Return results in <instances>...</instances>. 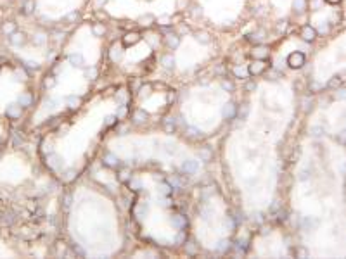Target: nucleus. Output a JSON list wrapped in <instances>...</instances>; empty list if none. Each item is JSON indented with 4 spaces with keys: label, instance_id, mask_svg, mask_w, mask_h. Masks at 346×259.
<instances>
[{
    "label": "nucleus",
    "instance_id": "obj_1",
    "mask_svg": "<svg viewBox=\"0 0 346 259\" xmlns=\"http://www.w3.org/2000/svg\"><path fill=\"white\" fill-rule=\"evenodd\" d=\"M287 64L291 67H294V69L301 67L305 64V55L301 54V52H292V54L287 57Z\"/></svg>",
    "mask_w": 346,
    "mask_h": 259
},
{
    "label": "nucleus",
    "instance_id": "obj_2",
    "mask_svg": "<svg viewBox=\"0 0 346 259\" xmlns=\"http://www.w3.org/2000/svg\"><path fill=\"white\" fill-rule=\"evenodd\" d=\"M267 69V64L263 62L261 59H256L253 64H249V74H261V73Z\"/></svg>",
    "mask_w": 346,
    "mask_h": 259
},
{
    "label": "nucleus",
    "instance_id": "obj_3",
    "mask_svg": "<svg viewBox=\"0 0 346 259\" xmlns=\"http://www.w3.org/2000/svg\"><path fill=\"white\" fill-rule=\"evenodd\" d=\"M139 40H140V35L137 31H132V33H127V35L123 36V45H125V47H130V45H135Z\"/></svg>",
    "mask_w": 346,
    "mask_h": 259
},
{
    "label": "nucleus",
    "instance_id": "obj_4",
    "mask_svg": "<svg viewBox=\"0 0 346 259\" xmlns=\"http://www.w3.org/2000/svg\"><path fill=\"white\" fill-rule=\"evenodd\" d=\"M222 114H223L225 119H234L237 114V107L234 105V104H227L223 107V111H222Z\"/></svg>",
    "mask_w": 346,
    "mask_h": 259
},
{
    "label": "nucleus",
    "instance_id": "obj_5",
    "mask_svg": "<svg viewBox=\"0 0 346 259\" xmlns=\"http://www.w3.org/2000/svg\"><path fill=\"white\" fill-rule=\"evenodd\" d=\"M107 168H116L118 164H120V161H118V157L114 156V154H111V152H107L106 156H104V161H102Z\"/></svg>",
    "mask_w": 346,
    "mask_h": 259
},
{
    "label": "nucleus",
    "instance_id": "obj_6",
    "mask_svg": "<svg viewBox=\"0 0 346 259\" xmlns=\"http://www.w3.org/2000/svg\"><path fill=\"white\" fill-rule=\"evenodd\" d=\"M301 36H303L305 40H308V42H311V40L315 38V30H313L311 26H305L303 30H301Z\"/></svg>",
    "mask_w": 346,
    "mask_h": 259
},
{
    "label": "nucleus",
    "instance_id": "obj_7",
    "mask_svg": "<svg viewBox=\"0 0 346 259\" xmlns=\"http://www.w3.org/2000/svg\"><path fill=\"white\" fill-rule=\"evenodd\" d=\"M253 57H255V59H261V60L267 59L268 57V50L265 47H256L255 50H253Z\"/></svg>",
    "mask_w": 346,
    "mask_h": 259
},
{
    "label": "nucleus",
    "instance_id": "obj_8",
    "mask_svg": "<svg viewBox=\"0 0 346 259\" xmlns=\"http://www.w3.org/2000/svg\"><path fill=\"white\" fill-rule=\"evenodd\" d=\"M7 116L12 118V119L19 118V116H21V105H9V107H7Z\"/></svg>",
    "mask_w": 346,
    "mask_h": 259
},
{
    "label": "nucleus",
    "instance_id": "obj_9",
    "mask_svg": "<svg viewBox=\"0 0 346 259\" xmlns=\"http://www.w3.org/2000/svg\"><path fill=\"white\" fill-rule=\"evenodd\" d=\"M183 171H185L187 175L196 173V171H197V163H196V161H185V163H183Z\"/></svg>",
    "mask_w": 346,
    "mask_h": 259
},
{
    "label": "nucleus",
    "instance_id": "obj_10",
    "mask_svg": "<svg viewBox=\"0 0 346 259\" xmlns=\"http://www.w3.org/2000/svg\"><path fill=\"white\" fill-rule=\"evenodd\" d=\"M234 74H236V78H239V79H246L248 78V74H249V71L248 69H244V67H241V66H236L234 67Z\"/></svg>",
    "mask_w": 346,
    "mask_h": 259
},
{
    "label": "nucleus",
    "instance_id": "obj_11",
    "mask_svg": "<svg viewBox=\"0 0 346 259\" xmlns=\"http://www.w3.org/2000/svg\"><path fill=\"white\" fill-rule=\"evenodd\" d=\"M173 225H175L176 228L182 230V228L187 226V219H185V216H180V214H178V216H173Z\"/></svg>",
    "mask_w": 346,
    "mask_h": 259
},
{
    "label": "nucleus",
    "instance_id": "obj_12",
    "mask_svg": "<svg viewBox=\"0 0 346 259\" xmlns=\"http://www.w3.org/2000/svg\"><path fill=\"white\" fill-rule=\"evenodd\" d=\"M199 157H201V161H211V157H213V152L208 149V147H203L199 151Z\"/></svg>",
    "mask_w": 346,
    "mask_h": 259
},
{
    "label": "nucleus",
    "instance_id": "obj_13",
    "mask_svg": "<svg viewBox=\"0 0 346 259\" xmlns=\"http://www.w3.org/2000/svg\"><path fill=\"white\" fill-rule=\"evenodd\" d=\"M147 118V112L146 111H135L133 112V121L135 123H144Z\"/></svg>",
    "mask_w": 346,
    "mask_h": 259
},
{
    "label": "nucleus",
    "instance_id": "obj_14",
    "mask_svg": "<svg viewBox=\"0 0 346 259\" xmlns=\"http://www.w3.org/2000/svg\"><path fill=\"white\" fill-rule=\"evenodd\" d=\"M69 60H71V64H74V66H81V64H83V57H81V55H71Z\"/></svg>",
    "mask_w": 346,
    "mask_h": 259
},
{
    "label": "nucleus",
    "instance_id": "obj_15",
    "mask_svg": "<svg viewBox=\"0 0 346 259\" xmlns=\"http://www.w3.org/2000/svg\"><path fill=\"white\" fill-rule=\"evenodd\" d=\"M11 42H12V43H16V45H19V43H23V42H25V36H23V35H19V33H14V35H12V38H11Z\"/></svg>",
    "mask_w": 346,
    "mask_h": 259
},
{
    "label": "nucleus",
    "instance_id": "obj_16",
    "mask_svg": "<svg viewBox=\"0 0 346 259\" xmlns=\"http://www.w3.org/2000/svg\"><path fill=\"white\" fill-rule=\"evenodd\" d=\"M164 130L168 133H173V130H175V123H173V119H168L166 123H164Z\"/></svg>",
    "mask_w": 346,
    "mask_h": 259
},
{
    "label": "nucleus",
    "instance_id": "obj_17",
    "mask_svg": "<svg viewBox=\"0 0 346 259\" xmlns=\"http://www.w3.org/2000/svg\"><path fill=\"white\" fill-rule=\"evenodd\" d=\"M128 185H130V188H132V190H140V187H142L139 180H130V181H128Z\"/></svg>",
    "mask_w": 346,
    "mask_h": 259
},
{
    "label": "nucleus",
    "instance_id": "obj_18",
    "mask_svg": "<svg viewBox=\"0 0 346 259\" xmlns=\"http://www.w3.org/2000/svg\"><path fill=\"white\" fill-rule=\"evenodd\" d=\"M120 57H121V50H120V48H113V50H111V59L118 60Z\"/></svg>",
    "mask_w": 346,
    "mask_h": 259
},
{
    "label": "nucleus",
    "instance_id": "obj_19",
    "mask_svg": "<svg viewBox=\"0 0 346 259\" xmlns=\"http://www.w3.org/2000/svg\"><path fill=\"white\" fill-rule=\"evenodd\" d=\"M227 249H230V242H227V240L220 242V245H218V251H222V252H225Z\"/></svg>",
    "mask_w": 346,
    "mask_h": 259
},
{
    "label": "nucleus",
    "instance_id": "obj_20",
    "mask_svg": "<svg viewBox=\"0 0 346 259\" xmlns=\"http://www.w3.org/2000/svg\"><path fill=\"white\" fill-rule=\"evenodd\" d=\"M248 114H249V107H248V105H242V107L239 109V116H241L242 119H244V118H246Z\"/></svg>",
    "mask_w": 346,
    "mask_h": 259
},
{
    "label": "nucleus",
    "instance_id": "obj_21",
    "mask_svg": "<svg viewBox=\"0 0 346 259\" xmlns=\"http://www.w3.org/2000/svg\"><path fill=\"white\" fill-rule=\"evenodd\" d=\"M222 88H223V90H229V92H230V90H234V85H232L230 81H227V79H225V81H222Z\"/></svg>",
    "mask_w": 346,
    "mask_h": 259
},
{
    "label": "nucleus",
    "instance_id": "obj_22",
    "mask_svg": "<svg viewBox=\"0 0 346 259\" xmlns=\"http://www.w3.org/2000/svg\"><path fill=\"white\" fill-rule=\"evenodd\" d=\"M197 133H199V131H197L196 128H187V137H190V138H196V137H197Z\"/></svg>",
    "mask_w": 346,
    "mask_h": 259
},
{
    "label": "nucleus",
    "instance_id": "obj_23",
    "mask_svg": "<svg viewBox=\"0 0 346 259\" xmlns=\"http://www.w3.org/2000/svg\"><path fill=\"white\" fill-rule=\"evenodd\" d=\"M168 45H170V47H176V45H178V38L171 35L170 38H168Z\"/></svg>",
    "mask_w": 346,
    "mask_h": 259
},
{
    "label": "nucleus",
    "instance_id": "obj_24",
    "mask_svg": "<svg viewBox=\"0 0 346 259\" xmlns=\"http://www.w3.org/2000/svg\"><path fill=\"white\" fill-rule=\"evenodd\" d=\"M31 104V97L30 95H23L21 97V105H30Z\"/></svg>",
    "mask_w": 346,
    "mask_h": 259
},
{
    "label": "nucleus",
    "instance_id": "obj_25",
    "mask_svg": "<svg viewBox=\"0 0 346 259\" xmlns=\"http://www.w3.org/2000/svg\"><path fill=\"white\" fill-rule=\"evenodd\" d=\"M94 33H95V35H102L104 33V26L102 24H95V26H94Z\"/></svg>",
    "mask_w": 346,
    "mask_h": 259
},
{
    "label": "nucleus",
    "instance_id": "obj_26",
    "mask_svg": "<svg viewBox=\"0 0 346 259\" xmlns=\"http://www.w3.org/2000/svg\"><path fill=\"white\" fill-rule=\"evenodd\" d=\"M116 119H118V116H107V118H106V126H111Z\"/></svg>",
    "mask_w": 346,
    "mask_h": 259
},
{
    "label": "nucleus",
    "instance_id": "obj_27",
    "mask_svg": "<svg viewBox=\"0 0 346 259\" xmlns=\"http://www.w3.org/2000/svg\"><path fill=\"white\" fill-rule=\"evenodd\" d=\"M163 64H164L166 67H170L171 64H173V59H171L170 55H166V57H163Z\"/></svg>",
    "mask_w": 346,
    "mask_h": 259
},
{
    "label": "nucleus",
    "instance_id": "obj_28",
    "mask_svg": "<svg viewBox=\"0 0 346 259\" xmlns=\"http://www.w3.org/2000/svg\"><path fill=\"white\" fill-rule=\"evenodd\" d=\"M120 180H121V181H128V171H127V169L120 171Z\"/></svg>",
    "mask_w": 346,
    "mask_h": 259
},
{
    "label": "nucleus",
    "instance_id": "obj_29",
    "mask_svg": "<svg viewBox=\"0 0 346 259\" xmlns=\"http://www.w3.org/2000/svg\"><path fill=\"white\" fill-rule=\"evenodd\" d=\"M57 161H59V159H57V157H55V156H52V157H50V159H49V161H47V163H49L50 166H52V168H55V166L59 164V163H57Z\"/></svg>",
    "mask_w": 346,
    "mask_h": 259
},
{
    "label": "nucleus",
    "instance_id": "obj_30",
    "mask_svg": "<svg viewBox=\"0 0 346 259\" xmlns=\"http://www.w3.org/2000/svg\"><path fill=\"white\" fill-rule=\"evenodd\" d=\"M170 183H171V185H173L175 188L180 187V180H178V178H170Z\"/></svg>",
    "mask_w": 346,
    "mask_h": 259
},
{
    "label": "nucleus",
    "instance_id": "obj_31",
    "mask_svg": "<svg viewBox=\"0 0 346 259\" xmlns=\"http://www.w3.org/2000/svg\"><path fill=\"white\" fill-rule=\"evenodd\" d=\"M118 100H120V102H123V104H125V102H127V93H125V92H121V93H118Z\"/></svg>",
    "mask_w": 346,
    "mask_h": 259
},
{
    "label": "nucleus",
    "instance_id": "obj_32",
    "mask_svg": "<svg viewBox=\"0 0 346 259\" xmlns=\"http://www.w3.org/2000/svg\"><path fill=\"white\" fill-rule=\"evenodd\" d=\"M87 76H88L90 79H94L95 76H97V71H95V69H90V71H87Z\"/></svg>",
    "mask_w": 346,
    "mask_h": 259
},
{
    "label": "nucleus",
    "instance_id": "obj_33",
    "mask_svg": "<svg viewBox=\"0 0 346 259\" xmlns=\"http://www.w3.org/2000/svg\"><path fill=\"white\" fill-rule=\"evenodd\" d=\"M125 114H127V109H125V107H121L120 111H118V114H116V116H118V118H123Z\"/></svg>",
    "mask_w": 346,
    "mask_h": 259
},
{
    "label": "nucleus",
    "instance_id": "obj_34",
    "mask_svg": "<svg viewBox=\"0 0 346 259\" xmlns=\"http://www.w3.org/2000/svg\"><path fill=\"white\" fill-rule=\"evenodd\" d=\"M183 240H185V233H183V231H180V233H178V237H176V242H183Z\"/></svg>",
    "mask_w": 346,
    "mask_h": 259
},
{
    "label": "nucleus",
    "instance_id": "obj_35",
    "mask_svg": "<svg viewBox=\"0 0 346 259\" xmlns=\"http://www.w3.org/2000/svg\"><path fill=\"white\" fill-rule=\"evenodd\" d=\"M12 30H14V26H12V24H5V26H4V31H5V33H7V31L11 33Z\"/></svg>",
    "mask_w": 346,
    "mask_h": 259
},
{
    "label": "nucleus",
    "instance_id": "obj_36",
    "mask_svg": "<svg viewBox=\"0 0 346 259\" xmlns=\"http://www.w3.org/2000/svg\"><path fill=\"white\" fill-rule=\"evenodd\" d=\"M73 175H74V171H68V173H66V180H68V181L73 180Z\"/></svg>",
    "mask_w": 346,
    "mask_h": 259
},
{
    "label": "nucleus",
    "instance_id": "obj_37",
    "mask_svg": "<svg viewBox=\"0 0 346 259\" xmlns=\"http://www.w3.org/2000/svg\"><path fill=\"white\" fill-rule=\"evenodd\" d=\"M163 193H170V187L166 183H163Z\"/></svg>",
    "mask_w": 346,
    "mask_h": 259
},
{
    "label": "nucleus",
    "instance_id": "obj_38",
    "mask_svg": "<svg viewBox=\"0 0 346 259\" xmlns=\"http://www.w3.org/2000/svg\"><path fill=\"white\" fill-rule=\"evenodd\" d=\"M187 251H189V254H194L196 252V247H194V245H187Z\"/></svg>",
    "mask_w": 346,
    "mask_h": 259
},
{
    "label": "nucleus",
    "instance_id": "obj_39",
    "mask_svg": "<svg viewBox=\"0 0 346 259\" xmlns=\"http://www.w3.org/2000/svg\"><path fill=\"white\" fill-rule=\"evenodd\" d=\"M64 204H66V206L71 204V197H69V195H66V197H64Z\"/></svg>",
    "mask_w": 346,
    "mask_h": 259
},
{
    "label": "nucleus",
    "instance_id": "obj_40",
    "mask_svg": "<svg viewBox=\"0 0 346 259\" xmlns=\"http://www.w3.org/2000/svg\"><path fill=\"white\" fill-rule=\"evenodd\" d=\"M31 7H33V2H28L26 4V12H31Z\"/></svg>",
    "mask_w": 346,
    "mask_h": 259
},
{
    "label": "nucleus",
    "instance_id": "obj_41",
    "mask_svg": "<svg viewBox=\"0 0 346 259\" xmlns=\"http://www.w3.org/2000/svg\"><path fill=\"white\" fill-rule=\"evenodd\" d=\"M311 133H313V135H317V137H318V135H320V128H313V130H311Z\"/></svg>",
    "mask_w": 346,
    "mask_h": 259
},
{
    "label": "nucleus",
    "instance_id": "obj_42",
    "mask_svg": "<svg viewBox=\"0 0 346 259\" xmlns=\"http://www.w3.org/2000/svg\"><path fill=\"white\" fill-rule=\"evenodd\" d=\"M45 85H47V86H52V85H54V79H45Z\"/></svg>",
    "mask_w": 346,
    "mask_h": 259
},
{
    "label": "nucleus",
    "instance_id": "obj_43",
    "mask_svg": "<svg viewBox=\"0 0 346 259\" xmlns=\"http://www.w3.org/2000/svg\"><path fill=\"white\" fill-rule=\"evenodd\" d=\"M248 90H253V88H256V85L255 83H248V86H246Z\"/></svg>",
    "mask_w": 346,
    "mask_h": 259
},
{
    "label": "nucleus",
    "instance_id": "obj_44",
    "mask_svg": "<svg viewBox=\"0 0 346 259\" xmlns=\"http://www.w3.org/2000/svg\"><path fill=\"white\" fill-rule=\"evenodd\" d=\"M327 2H329V4H338L339 0H327Z\"/></svg>",
    "mask_w": 346,
    "mask_h": 259
}]
</instances>
